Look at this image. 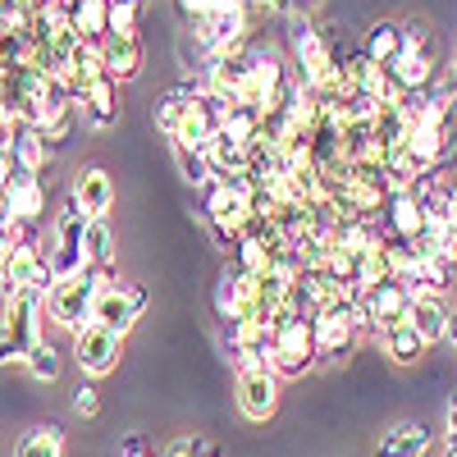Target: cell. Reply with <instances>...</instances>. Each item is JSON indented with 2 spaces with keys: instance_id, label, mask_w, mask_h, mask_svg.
<instances>
[{
  "instance_id": "cell-14",
  "label": "cell",
  "mask_w": 457,
  "mask_h": 457,
  "mask_svg": "<svg viewBox=\"0 0 457 457\" xmlns=\"http://www.w3.org/2000/svg\"><path fill=\"white\" fill-rule=\"evenodd\" d=\"M426 215H430V206L416 197L411 187H394V193L385 197V234L416 243V238H421V228H426Z\"/></svg>"
},
{
  "instance_id": "cell-15",
  "label": "cell",
  "mask_w": 457,
  "mask_h": 457,
  "mask_svg": "<svg viewBox=\"0 0 457 457\" xmlns=\"http://www.w3.org/2000/svg\"><path fill=\"white\" fill-rule=\"evenodd\" d=\"M101 60H105V73H110L114 83L137 79L142 64H146L142 37H137V32H105V37H101Z\"/></svg>"
},
{
  "instance_id": "cell-36",
  "label": "cell",
  "mask_w": 457,
  "mask_h": 457,
  "mask_svg": "<svg viewBox=\"0 0 457 457\" xmlns=\"http://www.w3.org/2000/svg\"><path fill=\"white\" fill-rule=\"evenodd\" d=\"M120 457H156V453L146 448V439H142V435H133V439L124 444V453H120Z\"/></svg>"
},
{
  "instance_id": "cell-26",
  "label": "cell",
  "mask_w": 457,
  "mask_h": 457,
  "mask_svg": "<svg viewBox=\"0 0 457 457\" xmlns=\"http://www.w3.org/2000/svg\"><path fill=\"white\" fill-rule=\"evenodd\" d=\"M193 105H197V83H179V87H170L161 101H156V129L170 137L187 114H193Z\"/></svg>"
},
{
  "instance_id": "cell-11",
  "label": "cell",
  "mask_w": 457,
  "mask_h": 457,
  "mask_svg": "<svg viewBox=\"0 0 457 457\" xmlns=\"http://www.w3.org/2000/svg\"><path fill=\"white\" fill-rule=\"evenodd\" d=\"M275 407H279L275 366H238V411L247 421H270Z\"/></svg>"
},
{
  "instance_id": "cell-3",
  "label": "cell",
  "mask_w": 457,
  "mask_h": 457,
  "mask_svg": "<svg viewBox=\"0 0 457 457\" xmlns=\"http://www.w3.org/2000/svg\"><path fill=\"white\" fill-rule=\"evenodd\" d=\"M101 284H105V279L92 270V265H83V270L55 279L51 293H46V316H51V325H60V329L73 334L83 320H92V302H96Z\"/></svg>"
},
{
  "instance_id": "cell-29",
  "label": "cell",
  "mask_w": 457,
  "mask_h": 457,
  "mask_svg": "<svg viewBox=\"0 0 457 457\" xmlns=\"http://www.w3.org/2000/svg\"><path fill=\"white\" fill-rule=\"evenodd\" d=\"M69 23L79 37H105L110 32V0H69Z\"/></svg>"
},
{
  "instance_id": "cell-22",
  "label": "cell",
  "mask_w": 457,
  "mask_h": 457,
  "mask_svg": "<svg viewBox=\"0 0 457 457\" xmlns=\"http://www.w3.org/2000/svg\"><path fill=\"white\" fill-rule=\"evenodd\" d=\"M83 261L110 284L114 279V234H110V220L105 215H92L87 220V234H83Z\"/></svg>"
},
{
  "instance_id": "cell-13",
  "label": "cell",
  "mask_w": 457,
  "mask_h": 457,
  "mask_svg": "<svg viewBox=\"0 0 457 457\" xmlns=\"http://www.w3.org/2000/svg\"><path fill=\"white\" fill-rule=\"evenodd\" d=\"M224 334H228V348H234L238 366H270V353H275V329H270V320L243 316V320H228Z\"/></svg>"
},
{
  "instance_id": "cell-5",
  "label": "cell",
  "mask_w": 457,
  "mask_h": 457,
  "mask_svg": "<svg viewBox=\"0 0 457 457\" xmlns=\"http://www.w3.org/2000/svg\"><path fill=\"white\" fill-rule=\"evenodd\" d=\"M385 69H389V79H394L403 92L430 87L435 73H439V64H435V32H430L426 23H403V51H398V60L385 64Z\"/></svg>"
},
{
  "instance_id": "cell-19",
  "label": "cell",
  "mask_w": 457,
  "mask_h": 457,
  "mask_svg": "<svg viewBox=\"0 0 457 457\" xmlns=\"http://www.w3.org/2000/svg\"><path fill=\"white\" fill-rule=\"evenodd\" d=\"M366 297H370V312H375V329H385V325L403 320V316H407V307H411V288H407L398 275L370 284V288H366Z\"/></svg>"
},
{
  "instance_id": "cell-31",
  "label": "cell",
  "mask_w": 457,
  "mask_h": 457,
  "mask_svg": "<svg viewBox=\"0 0 457 457\" xmlns=\"http://www.w3.org/2000/svg\"><path fill=\"white\" fill-rule=\"evenodd\" d=\"M23 366L32 370V379H42V385H55V379H60V353L51 348L46 338H37V343H32L28 357H23Z\"/></svg>"
},
{
  "instance_id": "cell-32",
  "label": "cell",
  "mask_w": 457,
  "mask_h": 457,
  "mask_svg": "<svg viewBox=\"0 0 457 457\" xmlns=\"http://www.w3.org/2000/svg\"><path fill=\"white\" fill-rule=\"evenodd\" d=\"M161 457H220V448L211 439H202V435H179V439L165 444Z\"/></svg>"
},
{
  "instance_id": "cell-24",
  "label": "cell",
  "mask_w": 457,
  "mask_h": 457,
  "mask_svg": "<svg viewBox=\"0 0 457 457\" xmlns=\"http://www.w3.org/2000/svg\"><path fill=\"white\" fill-rule=\"evenodd\" d=\"M379 338H385V353H389L398 366H416V361L426 357V348H430V343L416 334V325H411L407 316L394 320V325H385V329H379Z\"/></svg>"
},
{
  "instance_id": "cell-18",
  "label": "cell",
  "mask_w": 457,
  "mask_h": 457,
  "mask_svg": "<svg viewBox=\"0 0 457 457\" xmlns=\"http://www.w3.org/2000/svg\"><path fill=\"white\" fill-rule=\"evenodd\" d=\"M430 448H435V430L426 421H398L379 435L375 457H430Z\"/></svg>"
},
{
  "instance_id": "cell-30",
  "label": "cell",
  "mask_w": 457,
  "mask_h": 457,
  "mask_svg": "<svg viewBox=\"0 0 457 457\" xmlns=\"http://www.w3.org/2000/svg\"><path fill=\"white\" fill-rule=\"evenodd\" d=\"M170 151H174V161H179V174L193 183V187H206L211 183V165H206V151L202 146H187V142L170 137Z\"/></svg>"
},
{
  "instance_id": "cell-23",
  "label": "cell",
  "mask_w": 457,
  "mask_h": 457,
  "mask_svg": "<svg viewBox=\"0 0 457 457\" xmlns=\"http://www.w3.org/2000/svg\"><path fill=\"white\" fill-rule=\"evenodd\" d=\"M247 161H252V146L247 142H234L228 133H215L206 142V165H211V179H224V174H247Z\"/></svg>"
},
{
  "instance_id": "cell-35",
  "label": "cell",
  "mask_w": 457,
  "mask_h": 457,
  "mask_svg": "<svg viewBox=\"0 0 457 457\" xmlns=\"http://www.w3.org/2000/svg\"><path fill=\"white\" fill-rule=\"evenodd\" d=\"M174 10H179V19H183V23H197V19H202V10H206V0H174Z\"/></svg>"
},
{
  "instance_id": "cell-38",
  "label": "cell",
  "mask_w": 457,
  "mask_h": 457,
  "mask_svg": "<svg viewBox=\"0 0 457 457\" xmlns=\"http://www.w3.org/2000/svg\"><path fill=\"white\" fill-rule=\"evenodd\" d=\"M252 5H261V10H275V14H288V10H297V0H252Z\"/></svg>"
},
{
  "instance_id": "cell-28",
  "label": "cell",
  "mask_w": 457,
  "mask_h": 457,
  "mask_svg": "<svg viewBox=\"0 0 457 457\" xmlns=\"http://www.w3.org/2000/svg\"><path fill=\"white\" fill-rule=\"evenodd\" d=\"M361 51H366L375 64H394V60H398V51H403V23H394V19H379L375 28H366V42H361Z\"/></svg>"
},
{
  "instance_id": "cell-33",
  "label": "cell",
  "mask_w": 457,
  "mask_h": 457,
  "mask_svg": "<svg viewBox=\"0 0 457 457\" xmlns=\"http://www.w3.org/2000/svg\"><path fill=\"white\" fill-rule=\"evenodd\" d=\"M430 211H435V215H439L444 224H453V228H457V179L439 187V202H435Z\"/></svg>"
},
{
  "instance_id": "cell-4",
  "label": "cell",
  "mask_w": 457,
  "mask_h": 457,
  "mask_svg": "<svg viewBox=\"0 0 457 457\" xmlns=\"http://www.w3.org/2000/svg\"><path fill=\"white\" fill-rule=\"evenodd\" d=\"M247 19H252V0H206L202 19L193 23L197 46H202L206 55H220V51L243 46Z\"/></svg>"
},
{
  "instance_id": "cell-9",
  "label": "cell",
  "mask_w": 457,
  "mask_h": 457,
  "mask_svg": "<svg viewBox=\"0 0 457 457\" xmlns=\"http://www.w3.org/2000/svg\"><path fill=\"white\" fill-rule=\"evenodd\" d=\"M28 284H37V288H51L55 284V275H51V261L37 252V234H32V224L23 228V238L14 243V252L0 261V293H19V288H28Z\"/></svg>"
},
{
  "instance_id": "cell-12",
  "label": "cell",
  "mask_w": 457,
  "mask_h": 457,
  "mask_svg": "<svg viewBox=\"0 0 457 457\" xmlns=\"http://www.w3.org/2000/svg\"><path fill=\"white\" fill-rule=\"evenodd\" d=\"M256 55L261 51H247V46H234V51H220V55H206V87L238 101L243 87L252 83V69H256Z\"/></svg>"
},
{
  "instance_id": "cell-1",
  "label": "cell",
  "mask_w": 457,
  "mask_h": 457,
  "mask_svg": "<svg viewBox=\"0 0 457 457\" xmlns=\"http://www.w3.org/2000/svg\"><path fill=\"white\" fill-rule=\"evenodd\" d=\"M270 329H275V353H270V366L279 379H297L316 366V334H312V312L297 307L288 297L284 307L270 316Z\"/></svg>"
},
{
  "instance_id": "cell-2",
  "label": "cell",
  "mask_w": 457,
  "mask_h": 457,
  "mask_svg": "<svg viewBox=\"0 0 457 457\" xmlns=\"http://www.w3.org/2000/svg\"><path fill=\"white\" fill-rule=\"evenodd\" d=\"M46 293L51 288H19L5 297V316H0V366L23 361L28 348L42 338V320H46Z\"/></svg>"
},
{
  "instance_id": "cell-40",
  "label": "cell",
  "mask_w": 457,
  "mask_h": 457,
  "mask_svg": "<svg viewBox=\"0 0 457 457\" xmlns=\"http://www.w3.org/2000/svg\"><path fill=\"white\" fill-rule=\"evenodd\" d=\"M444 457H457V439H448V448H444Z\"/></svg>"
},
{
  "instance_id": "cell-20",
  "label": "cell",
  "mask_w": 457,
  "mask_h": 457,
  "mask_svg": "<svg viewBox=\"0 0 457 457\" xmlns=\"http://www.w3.org/2000/svg\"><path fill=\"white\" fill-rule=\"evenodd\" d=\"M407 320L416 325V334H421L426 343H444L448 338V302L439 293H411Z\"/></svg>"
},
{
  "instance_id": "cell-21",
  "label": "cell",
  "mask_w": 457,
  "mask_h": 457,
  "mask_svg": "<svg viewBox=\"0 0 457 457\" xmlns=\"http://www.w3.org/2000/svg\"><path fill=\"white\" fill-rule=\"evenodd\" d=\"M10 156H14V165H19V170L42 174V170H46V156H51V142H46V133L37 129V124L14 120V133H10Z\"/></svg>"
},
{
  "instance_id": "cell-7",
  "label": "cell",
  "mask_w": 457,
  "mask_h": 457,
  "mask_svg": "<svg viewBox=\"0 0 457 457\" xmlns=\"http://www.w3.org/2000/svg\"><path fill=\"white\" fill-rule=\"evenodd\" d=\"M87 211H83V202L79 197H64V206H60V220H55V252L46 256L51 261V275L55 279H64V275H73V270H83V234H87Z\"/></svg>"
},
{
  "instance_id": "cell-37",
  "label": "cell",
  "mask_w": 457,
  "mask_h": 457,
  "mask_svg": "<svg viewBox=\"0 0 457 457\" xmlns=\"http://www.w3.org/2000/svg\"><path fill=\"white\" fill-rule=\"evenodd\" d=\"M444 426H448V439H457V394L444 403Z\"/></svg>"
},
{
  "instance_id": "cell-6",
  "label": "cell",
  "mask_w": 457,
  "mask_h": 457,
  "mask_svg": "<svg viewBox=\"0 0 457 457\" xmlns=\"http://www.w3.org/2000/svg\"><path fill=\"white\" fill-rule=\"evenodd\" d=\"M312 334H316V361H343L357 343L353 325V297H329L312 312Z\"/></svg>"
},
{
  "instance_id": "cell-25",
  "label": "cell",
  "mask_w": 457,
  "mask_h": 457,
  "mask_svg": "<svg viewBox=\"0 0 457 457\" xmlns=\"http://www.w3.org/2000/svg\"><path fill=\"white\" fill-rule=\"evenodd\" d=\"M73 197L83 202L87 215H105L114 206V183H110V174L101 165H87V170H79V179H73Z\"/></svg>"
},
{
  "instance_id": "cell-10",
  "label": "cell",
  "mask_w": 457,
  "mask_h": 457,
  "mask_svg": "<svg viewBox=\"0 0 457 457\" xmlns=\"http://www.w3.org/2000/svg\"><path fill=\"white\" fill-rule=\"evenodd\" d=\"M124 357V334H114L96 320H83L79 329H73V361H79L83 375H110L114 366H120Z\"/></svg>"
},
{
  "instance_id": "cell-39",
  "label": "cell",
  "mask_w": 457,
  "mask_h": 457,
  "mask_svg": "<svg viewBox=\"0 0 457 457\" xmlns=\"http://www.w3.org/2000/svg\"><path fill=\"white\" fill-rule=\"evenodd\" d=\"M448 343L457 348V312H448Z\"/></svg>"
},
{
  "instance_id": "cell-16",
  "label": "cell",
  "mask_w": 457,
  "mask_h": 457,
  "mask_svg": "<svg viewBox=\"0 0 457 457\" xmlns=\"http://www.w3.org/2000/svg\"><path fill=\"white\" fill-rule=\"evenodd\" d=\"M0 197H5V211H10L19 224H37V220H42V211H46L42 174H28V170H14Z\"/></svg>"
},
{
  "instance_id": "cell-8",
  "label": "cell",
  "mask_w": 457,
  "mask_h": 457,
  "mask_svg": "<svg viewBox=\"0 0 457 457\" xmlns=\"http://www.w3.org/2000/svg\"><path fill=\"white\" fill-rule=\"evenodd\" d=\"M146 302H151V293H146L142 284L110 279V284H101V293H96V302H92V320L105 325V329H114V334H129V329L142 320Z\"/></svg>"
},
{
  "instance_id": "cell-27",
  "label": "cell",
  "mask_w": 457,
  "mask_h": 457,
  "mask_svg": "<svg viewBox=\"0 0 457 457\" xmlns=\"http://www.w3.org/2000/svg\"><path fill=\"white\" fill-rule=\"evenodd\" d=\"M14 457H64V430L55 421H42L19 435L14 444Z\"/></svg>"
},
{
  "instance_id": "cell-34",
  "label": "cell",
  "mask_w": 457,
  "mask_h": 457,
  "mask_svg": "<svg viewBox=\"0 0 457 457\" xmlns=\"http://www.w3.org/2000/svg\"><path fill=\"white\" fill-rule=\"evenodd\" d=\"M73 411H79V416H96V411H101L96 385H79V389H73Z\"/></svg>"
},
{
  "instance_id": "cell-17",
  "label": "cell",
  "mask_w": 457,
  "mask_h": 457,
  "mask_svg": "<svg viewBox=\"0 0 457 457\" xmlns=\"http://www.w3.org/2000/svg\"><path fill=\"white\" fill-rule=\"evenodd\" d=\"M79 110H83V124L87 129H114L120 124V83L101 73L92 87L79 92Z\"/></svg>"
},
{
  "instance_id": "cell-41",
  "label": "cell",
  "mask_w": 457,
  "mask_h": 457,
  "mask_svg": "<svg viewBox=\"0 0 457 457\" xmlns=\"http://www.w3.org/2000/svg\"><path fill=\"white\" fill-rule=\"evenodd\" d=\"M453 79H457V46H453Z\"/></svg>"
}]
</instances>
